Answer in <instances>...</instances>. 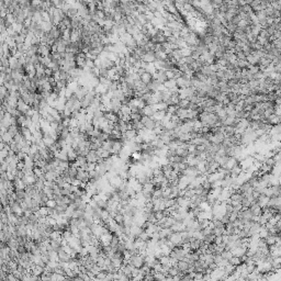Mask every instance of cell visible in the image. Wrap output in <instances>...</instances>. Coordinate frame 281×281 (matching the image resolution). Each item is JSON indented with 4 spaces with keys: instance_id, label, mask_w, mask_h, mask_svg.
Returning <instances> with one entry per match:
<instances>
[{
    "instance_id": "30bf717a",
    "label": "cell",
    "mask_w": 281,
    "mask_h": 281,
    "mask_svg": "<svg viewBox=\"0 0 281 281\" xmlns=\"http://www.w3.org/2000/svg\"><path fill=\"white\" fill-rule=\"evenodd\" d=\"M243 171H244V170H243L242 166H241V165H237V166H235L232 170H231V177H232V178H238L239 176L242 175Z\"/></svg>"
},
{
    "instance_id": "7a4b0ae2",
    "label": "cell",
    "mask_w": 281,
    "mask_h": 281,
    "mask_svg": "<svg viewBox=\"0 0 281 281\" xmlns=\"http://www.w3.org/2000/svg\"><path fill=\"white\" fill-rule=\"evenodd\" d=\"M172 244L177 246V245H181L182 242V236H181V232H172V234L169 236L168 238Z\"/></svg>"
},
{
    "instance_id": "9c48e42d",
    "label": "cell",
    "mask_w": 281,
    "mask_h": 281,
    "mask_svg": "<svg viewBox=\"0 0 281 281\" xmlns=\"http://www.w3.org/2000/svg\"><path fill=\"white\" fill-rule=\"evenodd\" d=\"M177 267H178V269L180 271L186 273V272H188V269L190 267V263H188V261H186V260H179L178 263H177Z\"/></svg>"
},
{
    "instance_id": "3957f363",
    "label": "cell",
    "mask_w": 281,
    "mask_h": 281,
    "mask_svg": "<svg viewBox=\"0 0 281 281\" xmlns=\"http://www.w3.org/2000/svg\"><path fill=\"white\" fill-rule=\"evenodd\" d=\"M86 157H87L88 163H94V164H98L99 159L101 158L100 157V155L98 154V152L94 151V149H90V152L88 153V155Z\"/></svg>"
},
{
    "instance_id": "2e32d148",
    "label": "cell",
    "mask_w": 281,
    "mask_h": 281,
    "mask_svg": "<svg viewBox=\"0 0 281 281\" xmlns=\"http://www.w3.org/2000/svg\"><path fill=\"white\" fill-rule=\"evenodd\" d=\"M107 276H108V271H106V270H100L97 275H96V279H98V280H106Z\"/></svg>"
},
{
    "instance_id": "5bb4252c",
    "label": "cell",
    "mask_w": 281,
    "mask_h": 281,
    "mask_svg": "<svg viewBox=\"0 0 281 281\" xmlns=\"http://www.w3.org/2000/svg\"><path fill=\"white\" fill-rule=\"evenodd\" d=\"M164 86H165V88L168 89V90H171V89L178 88L177 87V84H176V79L175 80H167V81L164 84Z\"/></svg>"
},
{
    "instance_id": "603a6c76",
    "label": "cell",
    "mask_w": 281,
    "mask_h": 281,
    "mask_svg": "<svg viewBox=\"0 0 281 281\" xmlns=\"http://www.w3.org/2000/svg\"><path fill=\"white\" fill-rule=\"evenodd\" d=\"M56 206H57V202H56L55 199H49L46 201V206L47 208H56Z\"/></svg>"
},
{
    "instance_id": "6da1fadb",
    "label": "cell",
    "mask_w": 281,
    "mask_h": 281,
    "mask_svg": "<svg viewBox=\"0 0 281 281\" xmlns=\"http://www.w3.org/2000/svg\"><path fill=\"white\" fill-rule=\"evenodd\" d=\"M153 75H154V79H157L158 81L161 82V84H165L168 80L165 69H157Z\"/></svg>"
},
{
    "instance_id": "ba28073f",
    "label": "cell",
    "mask_w": 281,
    "mask_h": 281,
    "mask_svg": "<svg viewBox=\"0 0 281 281\" xmlns=\"http://www.w3.org/2000/svg\"><path fill=\"white\" fill-rule=\"evenodd\" d=\"M249 209H251V211L254 216H260V215L263 214V208H261L257 202L254 203Z\"/></svg>"
},
{
    "instance_id": "d6986e66",
    "label": "cell",
    "mask_w": 281,
    "mask_h": 281,
    "mask_svg": "<svg viewBox=\"0 0 281 281\" xmlns=\"http://www.w3.org/2000/svg\"><path fill=\"white\" fill-rule=\"evenodd\" d=\"M189 104H190V101L188 99H181L180 100V102H179L178 107L184 108V109H188V108H189Z\"/></svg>"
},
{
    "instance_id": "8992f818",
    "label": "cell",
    "mask_w": 281,
    "mask_h": 281,
    "mask_svg": "<svg viewBox=\"0 0 281 281\" xmlns=\"http://www.w3.org/2000/svg\"><path fill=\"white\" fill-rule=\"evenodd\" d=\"M153 79H154V75H153L151 72H147V70H145V72L141 75V80H142L144 84H146V85L151 84V82L153 81Z\"/></svg>"
},
{
    "instance_id": "277c9868",
    "label": "cell",
    "mask_w": 281,
    "mask_h": 281,
    "mask_svg": "<svg viewBox=\"0 0 281 281\" xmlns=\"http://www.w3.org/2000/svg\"><path fill=\"white\" fill-rule=\"evenodd\" d=\"M142 61L144 63H154L156 61V53L154 51H149L146 52L145 54L143 55Z\"/></svg>"
},
{
    "instance_id": "9a60e30c",
    "label": "cell",
    "mask_w": 281,
    "mask_h": 281,
    "mask_svg": "<svg viewBox=\"0 0 281 281\" xmlns=\"http://www.w3.org/2000/svg\"><path fill=\"white\" fill-rule=\"evenodd\" d=\"M76 163H77V165H78L79 167H81L82 165H85V164L88 163L87 157H86V156H81V155H78L77 158H76Z\"/></svg>"
},
{
    "instance_id": "ffe728a7",
    "label": "cell",
    "mask_w": 281,
    "mask_h": 281,
    "mask_svg": "<svg viewBox=\"0 0 281 281\" xmlns=\"http://www.w3.org/2000/svg\"><path fill=\"white\" fill-rule=\"evenodd\" d=\"M142 113H131V120L134 122H139L142 120Z\"/></svg>"
},
{
    "instance_id": "44dd1931",
    "label": "cell",
    "mask_w": 281,
    "mask_h": 281,
    "mask_svg": "<svg viewBox=\"0 0 281 281\" xmlns=\"http://www.w3.org/2000/svg\"><path fill=\"white\" fill-rule=\"evenodd\" d=\"M221 255H222V257H223L224 259H227L228 261H230V259L233 257V254H232V251H223L222 253H221Z\"/></svg>"
},
{
    "instance_id": "4fadbf2b",
    "label": "cell",
    "mask_w": 281,
    "mask_h": 281,
    "mask_svg": "<svg viewBox=\"0 0 281 281\" xmlns=\"http://www.w3.org/2000/svg\"><path fill=\"white\" fill-rule=\"evenodd\" d=\"M159 261L163 266L171 267L170 266V256L169 255H163V256L159 258Z\"/></svg>"
},
{
    "instance_id": "ac0fdd59",
    "label": "cell",
    "mask_w": 281,
    "mask_h": 281,
    "mask_svg": "<svg viewBox=\"0 0 281 281\" xmlns=\"http://www.w3.org/2000/svg\"><path fill=\"white\" fill-rule=\"evenodd\" d=\"M99 77L100 78H109V69L107 68H100L99 69Z\"/></svg>"
},
{
    "instance_id": "7402d4cb",
    "label": "cell",
    "mask_w": 281,
    "mask_h": 281,
    "mask_svg": "<svg viewBox=\"0 0 281 281\" xmlns=\"http://www.w3.org/2000/svg\"><path fill=\"white\" fill-rule=\"evenodd\" d=\"M39 212L42 216H49V208L46 206H41V208L39 209Z\"/></svg>"
},
{
    "instance_id": "e0dca14e",
    "label": "cell",
    "mask_w": 281,
    "mask_h": 281,
    "mask_svg": "<svg viewBox=\"0 0 281 281\" xmlns=\"http://www.w3.org/2000/svg\"><path fill=\"white\" fill-rule=\"evenodd\" d=\"M230 263H232L233 266H238V265H241L242 263V259H241V257H237V256H233L232 258L230 259Z\"/></svg>"
},
{
    "instance_id": "52a82bcc",
    "label": "cell",
    "mask_w": 281,
    "mask_h": 281,
    "mask_svg": "<svg viewBox=\"0 0 281 281\" xmlns=\"http://www.w3.org/2000/svg\"><path fill=\"white\" fill-rule=\"evenodd\" d=\"M269 199H270V198H269L268 196H266L265 193H261L259 196V198L257 199V203L263 209V208H266V206H268Z\"/></svg>"
},
{
    "instance_id": "7c38bea8",
    "label": "cell",
    "mask_w": 281,
    "mask_h": 281,
    "mask_svg": "<svg viewBox=\"0 0 281 281\" xmlns=\"http://www.w3.org/2000/svg\"><path fill=\"white\" fill-rule=\"evenodd\" d=\"M1 141L5 142V143H7V144H10V143L13 141V136L11 135L8 131L2 132V133H1Z\"/></svg>"
},
{
    "instance_id": "5b68a950",
    "label": "cell",
    "mask_w": 281,
    "mask_h": 281,
    "mask_svg": "<svg viewBox=\"0 0 281 281\" xmlns=\"http://www.w3.org/2000/svg\"><path fill=\"white\" fill-rule=\"evenodd\" d=\"M155 112H156V109L154 108V106H148V104H146L144 108L142 109V111H141V113H142V115H147V117H154Z\"/></svg>"
},
{
    "instance_id": "8fae6325",
    "label": "cell",
    "mask_w": 281,
    "mask_h": 281,
    "mask_svg": "<svg viewBox=\"0 0 281 281\" xmlns=\"http://www.w3.org/2000/svg\"><path fill=\"white\" fill-rule=\"evenodd\" d=\"M79 14V10L78 8L75 6V5H72V7H70L69 9H68V11H67L66 15H68L69 18H74V17H77V15Z\"/></svg>"
}]
</instances>
